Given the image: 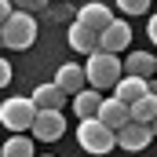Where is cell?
I'll use <instances>...</instances> for the list:
<instances>
[{
  "label": "cell",
  "mask_w": 157,
  "mask_h": 157,
  "mask_svg": "<svg viewBox=\"0 0 157 157\" xmlns=\"http://www.w3.org/2000/svg\"><path fill=\"white\" fill-rule=\"evenodd\" d=\"M70 48L80 51V55H88V51H95V48H99V33H95V29H88L84 22L73 18V26H70Z\"/></svg>",
  "instance_id": "cell-14"
},
{
  "label": "cell",
  "mask_w": 157,
  "mask_h": 157,
  "mask_svg": "<svg viewBox=\"0 0 157 157\" xmlns=\"http://www.w3.org/2000/svg\"><path fill=\"white\" fill-rule=\"evenodd\" d=\"M77 22H84L88 29H95V33H99V29H106V26L113 22V11H110L106 4H99V0H95V4H84V7L77 11Z\"/></svg>",
  "instance_id": "cell-9"
},
{
  "label": "cell",
  "mask_w": 157,
  "mask_h": 157,
  "mask_svg": "<svg viewBox=\"0 0 157 157\" xmlns=\"http://www.w3.org/2000/svg\"><path fill=\"white\" fill-rule=\"evenodd\" d=\"M99 102H102V91H95V88H80L73 91V110H77V117H95V110H99Z\"/></svg>",
  "instance_id": "cell-16"
},
{
  "label": "cell",
  "mask_w": 157,
  "mask_h": 157,
  "mask_svg": "<svg viewBox=\"0 0 157 157\" xmlns=\"http://www.w3.org/2000/svg\"><path fill=\"white\" fill-rule=\"evenodd\" d=\"M154 70H157V59L150 51H132L121 62V73H132V77H154Z\"/></svg>",
  "instance_id": "cell-12"
},
{
  "label": "cell",
  "mask_w": 157,
  "mask_h": 157,
  "mask_svg": "<svg viewBox=\"0 0 157 157\" xmlns=\"http://www.w3.org/2000/svg\"><path fill=\"white\" fill-rule=\"evenodd\" d=\"M29 99H33L37 110H62V106H66V91H62L55 80H51V84H40Z\"/></svg>",
  "instance_id": "cell-11"
},
{
  "label": "cell",
  "mask_w": 157,
  "mask_h": 157,
  "mask_svg": "<svg viewBox=\"0 0 157 157\" xmlns=\"http://www.w3.org/2000/svg\"><path fill=\"white\" fill-rule=\"evenodd\" d=\"M80 70H84V84H88V88L106 91V88H113L117 77H121V59L113 51L95 48V51H88V66H80Z\"/></svg>",
  "instance_id": "cell-1"
},
{
  "label": "cell",
  "mask_w": 157,
  "mask_h": 157,
  "mask_svg": "<svg viewBox=\"0 0 157 157\" xmlns=\"http://www.w3.org/2000/svg\"><path fill=\"white\" fill-rule=\"evenodd\" d=\"M0 40H4V48H15V51L33 48V40H37V18H33V11H11L0 22Z\"/></svg>",
  "instance_id": "cell-2"
},
{
  "label": "cell",
  "mask_w": 157,
  "mask_h": 157,
  "mask_svg": "<svg viewBox=\"0 0 157 157\" xmlns=\"http://www.w3.org/2000/svg\"><path fill=\"white\" fill-rule=\"evenodd\" d=\"M95 117L102 121V124H106L110 132H117L121 124L128 121V106H124L121 99H113V95H110V99H102V102H99V110H95Z\"/></svg>",
  "instance_id": "cell-10"
},
{
  "label": "cell",
  "mask_w": 157,
  "mask_h": 157,
  "mask_svg": "<svg viewBox=\"0 0 157 157\" xmlns=\"http://www.w3.org/2000/svg\"><path fill=\"white\" fill-rule=\"evenodd\" d=\"M77 143L80 150H88V154H110L117 143H113V132L102 124L99 117H80V128H77Z\"/></svg>",
  "instance_id": "cell-3"
},
{
  "label": "cell",
  "mask_w": 157,
  "mask_h": 157,
  "mask_svg": "<svg viewBox=\"0 0 157 157\" xmlns=\"http://www.w3.org/2000/svg\"><path fill=\"white\" fill-rule=\"evenodd\" d=\"M55 84H59L66 95H73V91H80V88H84V70H80L77 62H66V66H59Z\"/></svg>",
  "instance_id": "cell-15"
},
{
  "label": "cell",
  "mask_w": 157,
  "mask_h": 157,
  "mask_svg": "<svg viewBox=\"0 0 157 157\" xmlns=\"http://www.w3.org/2000/svg\"><path fill=\"white\" fill-rule=\"evenodd\" d=\"M117 7L124 15H146L150 11V0H117Z\"/></svg>",
  "instance_id": "cell-18"
},
{
  "label": "cell",
  "mask_w": 157,
  "mask_h": 157,
  "mask_svg": "<svg viewBox=\"0 0 157 157\" xmlns=\"http://www.w3.org/2000/svg\"><path fill=\"white\" fill-rule=\"evenodd\" d=\"M18 11H40V7H48V0H11Z\"/></svg>",
  "instance_id": "cell-19"
},
{
  "label": "cell",
  "mask_w": 157,
  "mask_h": 157,
  "mask_svg": "<svg viewBox=\"0 0 157 157\" xmlns=\"http://www.w3.org/2000/svg\"><path fill=\"white\" fill-rule=\"evenodd\" d=\"M7 84H11V62L0 59V88H7Z\"/></svg>",
  "instance_id": "cell-20"
},
{
  "label": "cell",
  "mask_w": 157,
  "mask_h": 157,
  "mask_svg": "<svg viewBox=\"0 0 157 157\" xmlns=\"http://www.w3.org/2000/svg\"><path fill=\"white\" fill-rule=\"evenodd\" d=\"M29 132H33V139H40V143H55V139H62V132H66L62 110H37L33 121H29Z\"/></svg>",
  "instance_id": "cell-5"
},
{
  "label": "cell",
  "mask_w": 157,
  "mask_h": 157,
  "mask_svg": "<svg viewBox=\"0 0 157 157\" xmlns=\"http://www.w3.org/2000/svg\"><path fill=\"white\" fill-rule=\"evenodd\" d=\"M113 143L121 150H146L154 143V124H139V121H124L117 132H113Z\"/></svg>",
  "instance_id": "cell-6"
},
{
  "label": "cell",
  "mask_w": 157,
  "mask_h": 157,
  "mask_svg": "<svg viewBox=\"0 0 157 157\" xmlns=\"http://www.w3.org/2000/svg\"><path fill=\"white\" fill-rule=\"evenodd\" d=\"M146 91H154L150 88V77H132V73H121L117 84H113V99H121L124 106L128 102H135L139 95H146Z\"/></svg>",
  "instance_id": "cell-8"
},
{
  "label": "cell",
  "mask_w": 157,
  "mask_h": 157,
  "mask_svg": "<svg viewBox=\"0 0 157 157\" xmlns=\"http://www.w3.org/2000/svg\"><path fill=\"white\" fill-rule=\"evenodd\" d=\"M33 113H37V106H33L29 95H11V99L0 102V124L7 132H29Z\"/></svg>",
  "instance_id": "cell-4"
},
{
  "label": "cell",
  "mask_w": 157,
  "mask_h": 157,
  "mask_svg": "<svg viewBox=\"0 0 157 157\" xmlns=\"http://www.w3.org/2000/svg\"><path fill=\"white\" fill-rule=\"evenodd\" d=\"M11 11H15V7H11V0H0V22H4V18H7Z\"/></svg>",
  "instance_id": "cell-21"
},
{
  "label": "cell",
  "mask_w": 157,
  "mask_h": 157,
  "mask_svg": "<svg viewBox=\"0 0 157 157\" xmlns=\"http://www.w3.org/2000/svg\"><path fill=\"white\" fill-rule=\"evenodd\" d=\"M0 48H4V40H0Z\"/></svg>",
  "instance_id": "cell-23"
},
{
  "label": "cell",
  "mask_w": 157,
  "mask_h": 157,
  "mask_svg": "<svg viewBox=\"0 0 157 157\" xmlns=\"http://www.w3.org/2000/svg\"><path fill=\"white\" fill-rule=\"evenodd\" d=\"M33 157H37V154H33ZM44 157H51V154H44Z\"/></svg>",
  "instance_id": "cell-22"
},
{
  "label": "cell",
  "mask_w": 157,
  "mask_h": 157,
  "mask_svg": "<svg viewBox=\"0 0 157 157\" xmlns=\"http://www.w3.org/2000/svg\"><path fill=\"white\" fill-rule=\"evenodd\" d=\"M154 117H157V95L154 91H146V95H139L135 102H128V121L154 124Z\"/></svg>",
  "instance_id": "cell-13"
},
{
  "label": "cell",
  "mask_w": 157,
  "mask_h": 157,
  "mask_svg": "<svg viewBox=\"0 0 157 157\" xmlns=\"http://www.w3.org/2000/svg\"><path fill=\"white\" fill-rule=\"evenodd\" d=\"M0 157H33V143H29V135L15 132V135L0 146Z\"/></svg>",
  "instance_id": "cell-17"
},
{
  "label": "cell",
  "mask_w": 157,
  "mask_h": 157,
  "mask_svg": "<svg viewBox=\"0 0 157 157\" xmlns=\"http://www.w3.org/2000/svg\"><path fill=\"white\" fill-rule=\"evenodd\" d=\"M128 44H132V26H128V22H121V18H113L106 29H99V48H102V51L121 55Z\"/></svg>",
  "instance_id": "cell-7"
}]
</instances>
